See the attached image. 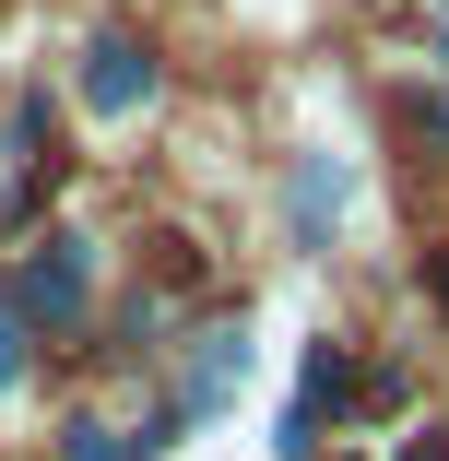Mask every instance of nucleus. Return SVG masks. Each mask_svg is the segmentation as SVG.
<instances>
[{"label": "nucleus", "mask_w": 449, "mask_h": 461, "mask_svg": "<svg viewBox=\"0 0 449 461\" xmlns=\"http://www.w3.org/2000/svg\"><path fill=\"white\" fill-rule=\"evenodd\" d=\"M402 461H449V449H437V438H414V449H402Z\"/></svg>", "instance_id": "4"}, {"label": "nucleus", "mask_w": 449, "mask_h": 461, "mask_svg": "<svg viewBox=\"0 0 449 461\" xmlns=\"http://www.w3.org/2000/svg\"><path fill=\"white\" fill-rule=\"evenodd\" d=\"M13 379H24V331L0 320V391H13Z\"/></svg>", "instance_id": "3"}, {"label": "nucleus", "mask_w": 449, "mask_h": 461, "mask_svg": "<svg viewBox=\"0 0 449 461\" xmlns=\"http://www.w3.org/2000/svg\"><path fill=\"white\" fill-rule=\"evenodd\" d=\"M437 308H449V249H437Z\"/></svg>", "instance_id": "5"}, {"label": "nucleus", "mask_w": 449, "mask_h": 461, "mask_svg": "<svg viewBox=\"0 0 449 461\" xmlns=\"http://www.w3.org/2000/svg\"><path fill=\"white\" fill-rule=\"evenodd\" d=\"M24 308L36 320H83V237H48L24 260Z\"/></svg>", "instance_id": "2"}, {"label": "nucleus", "mask_w": 449, "mask_h": 461, "mask_svg": "<svg viewBox=\"0 0 449 461\" xmlns=\"http://www.w3.org/2000/svg\"><path fill=\"white\" fill-rule=\"evenodd\" d=\"M142 95H154V59L130 36H95V48H83V107H95V119H130Z\"/></svg>", "instance_id": "1"}]
</instances>
